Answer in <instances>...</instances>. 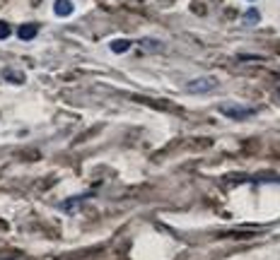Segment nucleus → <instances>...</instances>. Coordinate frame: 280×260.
Instances as JSON below:
<instances>
[{
    "instance_id": "obj_1",
    "label": "nucleus",
    "mask_w": 280,
    "mask_h": 260,
    "mask_svg": "<svg viewBox=\"0 0 280 260\" xmlns=\"http://www.w3.org/2000/svg\"><path fill=\"white\" fill-rule=\"evenodd\" d=\"M218 111L227 118H232V121H246L256 113V109H252V106H242V104H232V101H222L218 106Z\"/></svg>"
},
{
    "instance_id": "obj_2",
    "label": "nucleus",
    "mask_w": 280,
    "mask_h": 260,
    "mask_svg": "<svg viewBox=\"0 0 280 260\" xmlns=\"http://www.w3.org/2000/svg\"><path fill=\"white\" fill-rule=\"evenodd\" d=\"M218 87V80L215 77H196L191 82H186V92L191 94H206V92H212Z\"/></svg>"
},
{
    "instance_id": "obj_3",
    "label": "nucleus",
    "mask_w": 280,
    "mask_h": 260,
    "mask_svg": "<svg viewBox=\"0 0 280 260\" xmlns=\"http://www.w3.org/2000/svg\"><path fill=\"white\" fill-rule=\"evenodd\" d=\"M54 12L58 17H68V14H72V2L70 0H56L54 2Z\"/></svg>"
},
{
    "instance_id": "obj_4",
    "label": "nucleus",
    "mask_w": 280,
    "mask_h": 260,
    "mask_svg": "<svg viewBox=\"0 0 280 260\" xmlns=\"http://www.w3.org/2000/svg\"><path fill=\"white\" fill-rule=\"evenodd\" d=\"M36 31H39V27H36V24H22V27H20V31H17V36H20L22 41H32V39L36 36Z\"/></svg>"
},
{
    "instance_id": "obj_5",
    "label": "nucleus",
    "mask_w": 280,
    "mask_h": 260,
    "mask_svg": "<svg viewBox=\"0 0 280 260\" xmlns=\"http://www.w3.org/2000/svg\"><path fill=\"white\" fill-rule=\"evenodd\" d=\"M140 48H145V51H152V53H160V51L164 48V43H162V41H154V39H142V41H140Z\"/></svg>"
},
{
    "instance_id": "obj_6",
    "label": "nucleus",
    "mask_w": 280,
    "mask_h": 260,
    "mask_svg": "<svg viewBox=\"0 0 280 260\" xmlns=\"http://www.w3.org/2000/svg\"><path fill=\"white\" fill-rule=\"evenodd\" d=\"M128 48H130V41H128V39H116V41H112L114 53H126Z\"/></svg>"
},
{
    "instance_id": "obj_7",
    "label": "nucleus",
    "mask_w": 280,
    "mask_h": 260,
    "mask_svg": "<svg viewBox=\"0 0 280 260\" xmlns=\"http://www.w3.org/2000/svg\"><path fill=\"white\" fill-rule=\"evenodd\" d=\"M258 19H261V17H258V10H246V12H244V22H246V24H256Z\"/></svg>"
},
{
    "instance_id": "obj_8",
    "label": "nucleus",
    "mask_w": 280,
    "mask_h": 260,
    "mask_svg": "<svg viewBox=\"0 0 280 260\" xmlns=\"http://www.w3.org/2000/svg\"><path fill=\"white\" fill-rule=\"evenodd\" d=\"M8 36H10V24L0 22V39H8Z\"/></svg>"
},
{
    "instance_id": "obj_9",
    "label": "nucleus",
    "mask_w": 280,
    "mask_h": 260,
    "mask_svg": "<svg viewBox=\"0 0 280 260\" xmlns=\"http://www.w3.org/2000/svg\"><path fill=\"white\" fill-rule=\"evenodd\" d=\"M278 96H280V92H278Z\"/></svg>"
}]
</instances>
